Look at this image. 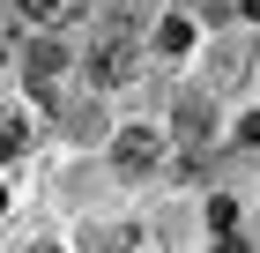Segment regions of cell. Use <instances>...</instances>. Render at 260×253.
Wrapping results in <instances>:
<instances>
[{
  "label": "cell",
  "instance_id": "obj_1",
  "mask_svg": "<svg viewBox=\"0 0 260 253\" xmlns=\"http://www.w3.org/2000/svg\"><path fill=\"white\" fill-rule=\"evenodd\" d=\"M134 67H141V38H134V22H104V30H97V45H89V82L119 90Z\"/></svg>",
  "mask_w": 260,
  "mask_h": 253
},
{
  "label": "cell",
  "instance_id": "obj_2",
  "mask_svg": "<svg viewBox=\"0 0 260 253\" xmlns=\"http://www.w3.org/2000/svg\"><path fill=\"white\" fill-rule=\"evenodd\" d=\"M82 15H89V0H22V22L30 30H67Z\"/></svg>",
  "mask_w": 260,
  "mask_h": 253
},
{
  "label": "cell",
  "instance_id": "obj_3",
  "mask_svg": "<svg viewBox=\"0 0 260 253\" xmlns=\"http://www.w3.org/2000/svg\"><path fill=\"white\" fill-rule=\"evenodd\" d=\"M112 156H119V172H156L164 142L149 134V127H126V134H119V149H112Z\"/></svg>",
  "mask_w": 260,
  "mask_h": 253
},
{
  "label": "cell",
  "instance_id": "obj_4",
  "mask_svg": "<svg viewBox=\"0 0 260 253\" xmlns=\"http://www.w3.org/2000/svg\"><path fill=\"white\" fill-rule=\"evenodd\" d=\"M22 67H30V75H38V82H52V75H60V67H67L60 38H38V45H30V52H22Z\"/></svg>",
  "mask_w": 260,
  "mask_h": 253
},
{
  "label": "cell",
  "instance_id": "obj_5",
  "mask_svg": "<svg viewBox=\"0 0 260 253\" xmlns=\"http://www.w3.org/2000/svg\"><path fill=\"white\" fill-rule=\"evenodd\" d=\"M89 253H156V238H149V231H97Z\"/></svg>",
  "mask_w": 260,
  "mask_h": 253
},
{
  "label": "cell",
  "instance_id": "obj_6",
  "mask_svg": "<svg viewBox=\"0 0 260 253\" xmlns=\"http://www.w3.org/2000/svg\"><path fill=\"white\" fill-rule=\"evenodd\" d=\"M156 52H171V60H179V52H193V22H186V15L156 22Z\"/></svg>",
  "mask_w": 260,
  "mask_h": 253
},
{
  "label": "cell",
  "instance_id": "obj_7",
  "mask_svg": "<svg viewBox=\"0 0 260 253\" xmlns=\"http://www.w3.org/2000/svg\"><path fill=\"white\" fill-rule=\"evenodd\" d=\"M179 142H186V149H193V142H208V104H201V97L179 104Z\"/></svg>",
  "mask_w": 260,
  "mask_h": 253
},
{
  "label": "cell",
  "instance_id": "obj_8",
  "mask_svg": "<svg viewBox=\"0 0 260 253\" xmlns=\"http://www.w3.org/2000/svg\"><path fill=\"white\" fill-rule=\"evenodd\" d=\"M208 231H238V201H231V194L208 201Z\"/></svg>",
  "mask_w": 260,
  "mask_h": 253
},
{
  "label": "cell",
  "instance_id": "obj_9",
  "mask_svg": "<svg viewBox=\"0 0 260 253\" xmlns=\"http://www.w3.org/2000/svg\"><path fill=\"white\" fill-rule=\"evenodd\" d=\"M15 149H22V134H15V127H0V164H8Z\"/></svg>",
  "mask_w": 260,
  "mask_h": 253
},
{
  "label": "cell",
  "instance_id": "obj_10",
  "mask_svg": "<svg viewBox=\"0 0 260 253\" xmlns=\"http://www.w3.org/2000/svg\"><path fill=\"white\" fill-rule=\"evenodd\" d=\"M238 142H260V112H245V127H238Z\"/></svg>",
  "mask_w": 260,
  "mask_h": 253
},
{
  "label": "cell",
  "instance_id": "obj_11",
  "mask_svg": "<svg viewBox=\"0 0 260 253\" xmlns=\"http://www.w3.org/2000/svg\"><path fill=\"white\" fill-rule=\"evenodd\" d=\"M216 253H245V246H238V238H231V231H223V246H216Z\"/></svg>",
  "mask_w": 260,
  "mask_h": 253
},
{
  "label": "cell",
  "instance_id": "obj_12",
  "mask_svg": "<svg viewBox=\"0 0 260 253\" xmlns=\"http://www.w3.org/2000/svg\"><path fill=\"white\" fill-rule=\"evenodd\" d=\"M245 15H253V22H260V0H245Z\"/></svg>",
  "mask_w": 260,
  "mask_h": 253
},
{
  "label": "cell",
  "instance_id": "obj_13",
  "mask_svg": "<svg viewBox=\"0 0 260 253\" xmlns=\"http://www.w3.org/2000/svg\"><path fill=\"white\" fill-rule=\"evenodd\" d=\"M208 8H231V0H208Z\"/></svg>",
  "mask_w": 260,
  "mask_h": 253
},
{
  "label": "cell",
  "instance_id": "obj_14",
  "mask_svg": "<svg viewBox=\"0 0 260 253\" xmlns=\"http://www.w3.org/2000/svg\"><path fill=\"white\" fill-rule=\"evenodd\" d=\"M38 253H60V246H38Z\"/></svg>",
  "mask_w": 260,
  "mask_h": 253
}]
</instances>
